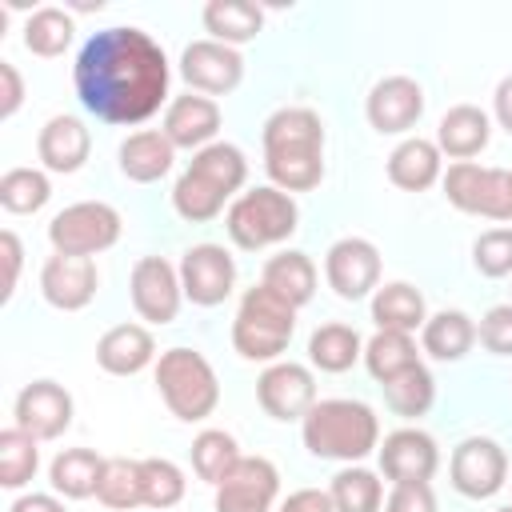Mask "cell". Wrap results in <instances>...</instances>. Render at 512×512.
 Masks as SVG:
<instances>
[{
    "label": "cell",
    "mask_w": 512,
    "mask_h": 512,
    "mask_svg": "<svg viewBox=\"0 0 512 512\" xmlns=\"http://www.w3.org/2000/svg\"><path fill=\"white\" fill-rule=\"evenodd\" d=\"M168 56L164 48L132 24L100 28L84 40L72 64V84L80 104L100 124H144L168 100Z\"/></svg>",
    "instance_id": "6da1fadb"
},
{
    "label": "cell",
    "mask_w": 512,
    "mask_h": 512,
    "mask_svg": "<svg viewBox=\"0 0 512 512\" xmlns=\"http://www.w3.org/2000/svg\"><path fill=\"white\" fill-rule=\"evenodd\" d=\"M264 172L280 192H312L324 180V124L312 108H276L264 120Z\"/></svg>",
    "instance_id": "7a4b0ae2"
},
{
    "label": "cell",
    "mask_w": 512,
    "mask_h": 512,
    "mask_svg": "<svg viewBox=\"0 0 512 512\" xmlns=\"http://www.w3.org/2000/svg\"><path fill=\"white\" fill-rule=\"evenodd\" d=\"M300 440L316 460L360 464L380 448V420L364 400H316L300 420Z\"/></svg>",
    "instance_id": "3957f363"
},
{
    "label": "cell",
    "mask_w": 512,
    "mask_h": 512,
    "mask_svg": "<svg viewBox=\"0 0 512 512\" xmlns=\"http://www.w3.org/2000/svg\"><path fill=\"white\" fill-rule=\"evenodd\" d=\"M160 400L168 404V412L184 424L208 420L220 404V380L216 368L208 364V356H200L196 348H164L152 364Z\"/></svg>",
    "instance_id": "277c9868"
},
{
    "label": "cell",
    "mask_w": 512,
    "mask_h": 512,
    "mask_svg": "<svg viewBox=\"0 0 512 512\" xmlns=\"http://www.w3.org/2000/svg\"><path fill=\"white\" fill-rule=\"evenodd\" d=\"M296 332V308L272 288L256 284L240 296L232 320V348L252 364H276Z\"/></svg>",
    "instance_id": "5b68a950"
},
{
    "label": "cell",
    "mask_w": 512,
    "mask_h": 512,
    "mask_svg": "<svg viewBox=\"0 0 512 512\" xmlns=\"http://www.w3.org/2000/svg\"><path fill=\"white\" fill-rule=\"evenodd\" d=\"M300 224V208L288 192L264 184V188H248L240 192L228 212H224V228L232 236L236 248L244 252H260L272 244H284Z\"/></svg>",
    "instance_id": "8992f818"
},
{
    "label": "cell",
    "mask_w": 512,
    "mask_h": 512,
    "mask_svg": "<svg viewBox=\"0 0 512 512\" xmlns=\"http://www.w3.org/2000/svg\"><path fill=\"white\" fill-rule=\"evenodd\" d=\"M124 232V220L112 204L104 200H76L68 208H60L48 220V244L60 256H96L108 252Z\"/></svg>",
    "instance_id": "52a82bcc"
},
{
    "label": "cell",
    "mask_w": 512,
    "mask_h": 512,
    "mask_svg": "<svg viewBox=\"0 0 512 512\" xmlns=\"http://www.w3.org/2000/svg\"><path fill=\"white\" fill-rule=\"evenodd\" d=\"M440 184H444V196H448L452 208H460L468 216L496 220V224L512 220V180H508V168H484V164L460 160V164H448Z\"/></svg>",
    "instance_id": "ba28073f"
},
{
    "label": "cell",
    "mask_w": 512,
    "mask_h": 512,
    "mask_svg": "<svg viewBox=\"0 0 512 512\" xmlns=\"http://www.w3.org/2000/svg\"><path fill=\"white\" fill-rule=\"evenodd\" d=\"M452 488L468 500H488L508 484V452L492 436H468L452 448L448 460Z\"/></svg>",
    "instance_id": "9c48e42d"
},
{
    "label": "cell",
    "mask_w": 512,
    "mask_h": 512,
    "mask_svg": "<svg viewBox=\"0 0 512 512\" xmlns=\"http://www.w3.org/2000/svg\"><path fill=\"white\" fill-rule=\"evenodd\" d=\"M128 296H132V308L140 320L172 324L180 316V304H184L180 268L168 264L164 256H140L132 264V276H128Z\"/></svg>",
    "instance_id": "30bf717a"
},
{
    "label": "cell",
    "mask_w": 512,
    "mask_h": 512,
    "mask_svg": "<svg viewBox=\"0 0 512 512\" xmlns=\"http://www.w3.org/2000/svg\"><path fill=\"white\" fill-rule=\"evenodd\" d=\"M324 280L340 300H364L380 288V248L364 236H340L324 252Z\"/></svg>",
    "instance_id": "8fae6325"
},
{
    "label": "cell",
    "mask_w": 512,
    "mask_h": 512,
    "mask_svg": "<svg viewBox=\"0 0 512 512\" xmlns=\"http://www.w3.org/2000/svg\"><path fill=\"white\" fill-rule=\"evenodd\" d=\"M176 268H180L184 300H192L196 308H216L236 288V260L228 256L224 244H192Z\"/></svg>",
    "instance_id": "7c38bea8"
},
{
    "label": "cell",
    "mask_w": 512,
    "mask_h": 512,
    "mask_svg": "<svg viewBox=\"0 0 512 512\" xmlns=\"http://www.w3.org/2000/svg\"><path fill=\"white\" fill-rule=\"evenodd\" d=\"M256 400L260 408L280 420V424H292V420H304L308 408L316 404V376L308 364H296V360H276L260 372L256 380Z\"/></svg>",
    "instance_id": "4fadbf2b"
},
{
    "label": "cell",
    "mask_w": 512,
    "mask_h": 512,
    "mask_svg": "<svg viewBox=\"0 0 512 512\" xmlns=\"http://www.w3.org/2000/svg\"><path fill=\"white\" fill-rule=\"evenodd\" d=\"M180 76L200 96H224L244 80V56L220 40H192L180 52Z\"/></svg>",
    "instance_id": "5bb4252c"
},
{
    "label": "cell",
    "mask_w": 512,
    "mask_h": 512,
    "mask_svg": "<svg viewBox=\"0 0 512 512\" xmlns=\"http://www.w3.org/2000/svg\"><path fill=\"white\" fill-rule=\"evenodd\" d=\"M12 424L36 440H56L72 428V396L56 380H32L16 392Z\"/></svg>",
    "instance_id": "9a60e30c"
},
{
    "label": "cell",
    "mask_w": 512,
    "mask_h": 512,
    "mask_svg": "<svg viewBox=\"0 0 512 512\" xmlns=\"http://www.w3.org/2000/svg\"><path fill=\"white\" fill-rule=\"evenodd\" d=\"M380 472L392 484H428L440 468V448L424 428H396L376 448Z\"/></svg>",
    "instance_id": "2e32d148"
},
{
    "label": "cell",
    "mask_w": 512,
    "mask_h": 512,
    "mask_svg": "<svg viewBox=\"0 0 512 512\" xmlns=\"http://www.w3.org/2000/svg\"><path fill=\"white\" fill-rule=\"evenodd\" d=\"M280 496V472L268 456H244L224 484H216V512H272Z\"/></svg>",
    "instance_id": "e0dca14e"
},
{
    "label": "cell",
    "mask_w": 512,
    "mask_h": 512,
    "mask_svg": "<svg viewBox=\"0 0 512 512\" xmlns=\"http://www.w3.org/2000/svg\"><path fill=\"white\" fill-rule=\"evenodd\" d=\"M364 116L380 136H400L424 116V88L412 76H384L364 100Z\"/></svg>",
    "instance_id": "ac0fdd59"
},
{
    "label": "cell",
    "mask_w": 512,
    "mask_h": 512,
    "mask_svg": "<svg viewBox=\"0 0 512 512\" xmlns=\"http://www.w3.org/2000/svg\"><path fill=\"white\" fill-rule=\"evenodd\" d=\"M96 288H100V272H96V260H88V256H60V252H52L44 260V268H40V292L60 312L88 308Z\"/></svg>",
    "instance_id": "d6986e66"
},
{
    "label": "cell",
    "mask_w": 512,
    "mask_h": 512,
    "mask_svg": "<svg viewBox=\"0 0 512 512\" xmlns=\"http://www.w3.org/2000/svg\"><path fill=\"white\" fill-rule=\"evenodd\" d=\"M172 148H188V152H200L208 144H216V132H220V104L212 96H200V92H188V96H176L168 108H164V128H160Z\"/></svg>",
    "instance_id": "ffe728a7"
},
{
    "label": "cell",
    "mask_w": 512,
    "mask_h": 512,
    "mask_svg": "<svg viewBox=\"0 0 512 512\" xmlns=\"http://www.w3.org/2000/svg\"><path fill=\"white\" fill-rule=\"evenodd\" d=\"M88 152H92V132L84 128V120L64 116V112L44 120V128L36 136V156L48 172H60V176L80 172L88 164Z\"/></svg>",
    "instance_id": "44dd1931"
},
{
    "label": "cell",
    "mask_w": 512,
    "mask_h": 512,
    "mask_svg": "<svg viewBox=\"0 0 512 512\" xmlns=\"http://www.w3.org/2000/svg\"><path fill=\"white\" fill-rule=\"evenodd\" d=\"M492 140V116L476 104H452L436 124V148L448 160H472Z\"/></svg>",
    "instance_id": "7402d4cb"
},
{
    "label": "cell",
    "mask_w": 512,
    "mask_h": 512,
    "mask_svg": "<svg viewBox=\"0 0 512 512\" xmlns=\"http://www.w3.org/2000/svg\"><path fill=\"white\" fill-rule=\"evenodd\" d=\"M96 364L108 376H136L156 364V340L144 324H116L96 340Z\"/></svg>",
    "instance_id": "603a6c76"
},
{
    "label": "cell",
    "mask_w": 512,
    "mask_h": 512,
    "mask_svg": "<svg viewBox=\"0 0 512 512\" xmlns=\"http://www.w3.org/2000/svg\"><path fill=\"white\" fill-rule=\"evenodd\" d=\"M444 176V156L436 148V140L424 136H408L392 148L388 156V180L404 192H424Z\"/></svg>",
    "instance_id": "cb8c5ba5"
},
{
    "label": "cell",
    "mask_w": 512,
    "mask_h": 512,
    "mask_svg": "<svg viewBox=\"0 0 512 512\" xmlns=\"http://www.w3.org/2000/svg\"><path fill=\"white\" fill-rule=\"evenodd\" d=\"M172 160H176V148L164 132L156 128H144V132H132L124 144H120V172L132 180V184H156L172 172Z\"/></svg>",
    "instance_id": "d4e9b609"
},
{
    "label": "cell",
    "mask_w": 512,
    "mask_h": 512,
    "mask_svg": "<svg viewBox=\"0 0 512 512\" xmlns=\"http://www.w3.org/2000/svg\"><path fill=\"white\" fill-rule=\"evenodd\" d=\"M472 344H476V324H472V316L460 312V308H444V312L428 316L424 328H420V348H424L432 360H440V364L464 360V356L472 352Z\"/></svg>",
    "instance_id": "484cf974"
},
{
    "label": "cell",
    "mask_w": 512,
    "mask_h": 512,
    "mask_svg": "<svg viewBox=\"0 0 512 512\" xmlns=\"http://www.w3.org/2000/svg\"><path fill=\"white\" fill-rule=\"evenodd\" d=\"M428 308H424V292L412 288L408 280H392L380 284L372 292V324L384 332H416L424 328Z\"/></svg>",
    "instance_id": "4316f807"
},
{
    "label": "cell",
    "mask_w": 512,
    "mask_h": 512,
    "mask_svg": "<svg viewBox=\"0 0 512 512\" xmlns=\"http://www.w3.org/2000/svg\"><path fill=\"white\" fill-rule=\"evenodd\" d=\"M260 284L272 288L276 296H284L292 308H304V304L316 296V264H312L308 252L284 248V252H276V256L264 264Z\"/></svg>",
    "instance_id": "83f0119b"
},
{
    "label": "cell",
    "mask_w": 512,
    "mask_h": 512,
    "mask_svg": "<svg viewBox=\"0 0 512 512\" xmlns=\"http://www.w3.org/2000/svg\"><path fill=\"white\" fill-rule=\"evenodd\" d=\"M100 472H104V456H96L92 448H64L48 464V484L64 500H88L100 488Z\"/></svg>",
    "instance_id": "f1b7e54d"
},
{
    "label": "cell",
    "mask_w": 512,
    "mask_h": 512,
    "mask_svg": "<svg viewBox=\"0 0 512 512\" xmlns=\"http://www.w3.org/2000/svg\"><path fill=\"white\" fill-rule=\"evenodd\" d=\"M356 360H364V340L356 328L348 324H320L312 336H308V364L320 368V372H348Z\"/></svg>",
    "instance_id": "f546056e"
},
{
    "label": "cell",
    "mask_w": 512,
    "mask_h": 512,
    "mask_svg": "<svg viewBox=\"0 0 512 512\" xmlns=\"http://www.w3.org/2000/svg\"><path fill=\"white\" fill-rule=\"evenodd\" d=\"M188 172H196L200 180H208L216 192L236 196V192L244 188V180H248V160H244V152H240L236 144L216 140V144H208V148L192 152Z\"/></svg>",
    "instance_id": "4dcf8cb0"
},
{
    "label": "cell",
    "mask_w": 512,
    "mask_h": 512,
    "mask_svg": "<svg viewBox=\"0 0 512 512\" xmlns=\"http://www.w3.org/2000/svg\"><path fill=\"white\" fill-rule=\"evenodd\" d=\"M416 364H420V352H416L412 332H384V328H376L364 340V368H368V376L376 384H384V380H392V376H400V372H408Z\"/></svg>",
    "instance_id": "1f68e13d"
},
{
    "label": "cell",
    "mask_w": 512,
    "mask_h": 512,
    "mask_svg": "<svg viewBox=\"0 0 512 512\" xmlns=\"http://www.w3.org/2000/svg\"><path fill=\"white\" fill-rule=\"evenodd\" d=\"M204 28L212 32V40L236 48V44H248L260 36L264 12L248 0H212V4H204Z\"/></svg>",
    "instance_id": "d6a6232c"
},
{
    "label": "cell",
    "mask_w": 512,
    "mask_h": 512,
    "mask_svg": "<svg viewBox=\"0 0 512 512\" xmlns=\"http://www.w3.org/2000/svg\"><path fill=\"white\" fill-rule=\"evenodd\" d=\"M188 456H192V472H196L204 484H212V488L224 484V476L244 460L236 436L224 432V428H204V432L192 440Z\"/></svg>",
    "instance_id": "836d02e7"
},
{
    "label": "cell",
    "mask_w": 512,
    "mask_h": 512,
    "mask_svg": "<svg viewBox=\"0 0 512 512\" xmlns=\"http://www.w3.org/2000/svg\"><path fill=\"white\" fill-rule=\"evenodd\" d=\"M96 500L112 512H132L144 504V472H140V460H128V456H108L104 460V472H100V488H96Z\"/></svg>",
    "instance_id": "e575fe53"
},
{
    "label": "cell",
    "mask_w": 512,
    "mask_h": 512,
    "mask_svg": "<svg viewBox=\"0 0 512 512\" xmlns=\"http://www.w3.org/2000/svg\"><path fill=\"white\" fill-rule=\"evenodd\" d=\"M328 496H332L336 512H380L384 508V480L372 468L348 464L332 476Z\"/></svg>",
    "instance_id": "d590c367"
},
{
    "label": "cell",
    "mask_w": 512,
    "mask_h": 512,
    "mask_svg": "<svg viewBox=\"0 0 512 512\" xmlns=\"http://www.w3.org/2000/svg\"><path fill=\"white\" fill-rule=\"evenodd\" d=\"M72 36H76V24H72V16L64 8H52L48 4V8H36L24 20V48L32 56H40V60L64 56L68 44H72Z\"/></svg>",
    "instance_id": "8d00e7d4"
},
{
    "label": "cell",
    "mask_w": 512,
    "mask_h": 512,
    "mask_svg": "<svg viewBox=\"0 0 512 512\" xmlns=\"http://www.w3.org/2000/svg\"><path fill=\"white\" fill-rule=\"evenodd\" d=\"M380 392H384V404H388L396 416L420 420V416H428V408H432V400H436V380H432V372H428L424 364H416V368H408V372L384 380Z\"/></svg>",
    "instance_id": "74e56055"
},
{
    "label": "cell",
    "mask_w": 512,
    "mask_h": 512,
    "mask_svg": "<svg viewBox=\"0 0 512 512\" xmlns=\"http://www.w3.org/2000/svg\"><path fill=\"white\" fill-rule=\"evenodd\" d=\"M52 200V180L40 168H8L0 176V208L12 216H32Z\"/></svg>",
    "instance_id": "f35d334b"
},
{
    "label": "cell",
    "mask_w": 512,
    "mask_h": 512,
    "mask_svg": "<svg viewBox=\"0 0 512 512\" xmlns=\"http://www.w3.org/2000/svg\"><path fill=\"white\" fill-rule=\"evenodd\" d=\"M40 468V440L28 436L24 428H4L0 432V484L4 488H24Z\"/></svg>",
    "instance_id": "ab89813d"
},
{
    "label": "cell",
    "mask_w": 512,
    "mask_h": 512,
    "mask_svg": "<svg viewBox=\"0 0 512 512\" xmlns=\"http://www.w3.org/2000/svg\"><path fill=\"white\" fill-rule=\"evenodd\" d=\"M224 192H216L208 180H200L196 172H180L176 176V184H172V208H176V216L180 220H188V224H208V220H216L220 212H224Z\"/></svg>",
    "instance_id": "60d3db41"
},
{
    "label": "cell",
    "mask_w": 512,
    "mask_h": 512,
    "mask_svg": "<svg viewBox=\"0 0 512 512\" xmlns=\"http://www.w3.org/2000/svg\"><path fill=\"white\" fill-rule=\"evenodd\" d=\"M140 472H144V508L164 512L184 500L188 480H184L180 464H172L164 456H148V460H140Z\"/></svg>",
    "instance_id": "b9f144b4"
},
{
    "label": "cell",
    "mask_w": 512,
    "mask_h": 512,
    "mask_svg": "<svg viewBox=\"0 0 512 512\" xmlns=\"http://www.w3.org/2000/svg\"><path fill=\"white\" fill-rule=\"evenodd\" d=\"M472 264L480 276L488 280H504L512 276V228L500 224V228H488L472 240Z\"/></svg>",
    "instance_id": "7bdbcfd3"
},
{
    "label": "cell",
    "mask_w": 512,
    "mask_h": 512,
    "mask_svg": "<svg viewBox=\"0 0 512 512\" xmlns=\"http://www.w3.org/2000/svg\"><path fill=\"white\" fill-rule=\"evenodd\" d=\"M476 340L492 352V356H512V304H496L480 316L476 324Z\"/></svg>",
    "instance_id": "ee69618b"
},
{
    "label": "cell",
    "mask_w": 512,
    "mask_h": 512,
    "mask_svg": "<svg viewBox=\"0 0 512 512\" xmlns=\"http://www.w3.org/2000/svg\"><path fill=\"white\" fill-rule=\"evenodd\" d=\"M384 512H436V492L432 484H392Z\"/></svg>",
    "instance_id": "f6af8a7d"
},
{
    "label": "cell",
    "mask_w": 512,
    "mask_h": 512,
    "mask_svg": "<svg viewBox=\"0 0 512 512\" xmlns=\"http://www.w3.org/2000/svg\"><path fill=\"white\" fill-rule=\"evenodd\" d=\"M24 104V80L16 72V64L0 60V120H12Z\"/></svg>",
    "instance_id": "bcb514c9"
},
{
    "label": "cell",
    "mask_w": 512,
    "mask_h": 512,
    "mask_svg": "<svg viewBox=\"0 0 512 512\" xmlns=\"http://www.w3.org/2000/svg\"><path fill=\"white\" fill-rule=\"evenodd\" d=\"M0 252H4V300H12L16 280H20V264H24V244L12 228L0 232Z\"/></svg>",
    "instance_id": "7dc6e473"
},
{
    "label": "cell",
    "mask_w": 512,
    "mask_h": 512,
    "mask_svg": "<svg viewBox=\"0 0 512 512\" xmlns=\"http://www.w3.org/2000/svg\"><path fill=\"white\" fill-rule=\"evenodd\" d=\"M280 512H336V504H332L328 488H296V492H288Z\"/></svg>",
    "instance_id": "c3c4849f"
},
{
    "label": "cell",
    "mask_w": 512,
    "mask_h": 512,
    "mask_svg": "<svg viewBox=\"0 0 512 512\" xmlns=\"http://www.w3.org/2000/svg\"><path fill=\"white\" fill-rule=\"evenodd\" d=\"M8 512H68V508H64V500L56 492H28V496L12 500Z\"/></svg>",
    "instance_id": "681fc988"
},
{
    "label": "cell",
    "mask_w": 512,
    "mask_h": 512,
    "mask_svg": "<svg viewBox=\"0 0 512 512\" xmlns=\"http://www.w3.org/2000/svg\"><path fill=\"white\" fill-rule=\"evenodd\" d=\"M492 116H496V124L512 136V72L496 84V92H492Z\"/></svg>",
    "instance_id": "f907efd6"
},
{
    "label": "cell",
    "mask_w": 512,
    "mask_h": 512,
    "mask_svg": "<svg viewBox=\"0 0 512 512\" xmlns=\"http://www.w3.org/2000/svg\"><path fill=\"white\" fill-rule=\"evenodd\" d=\"M496 512H512V504H504V508H496Z\"/></svg>",
    "instance_id": "816d5d0a"
},
{
    "label": "cell",
    "mask_w": 512,
    "mask_h": 512,
    "mask_svg": "<svg viewBox=\"0 0 512 512\" xmlns=\"http://www.w3.org/2000/svg\"><path fill=\"white\" fill-rule=\"evenodd\" d=\"M508 180H512V168H508Z\"/></svg>",
    "instance_id": "f5cc1de1"
}]
</instances>
